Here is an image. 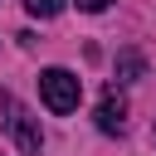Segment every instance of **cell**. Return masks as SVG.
<instances>
[{
  "label": "cell",
  "mask_w": 156,
  "mask_h": 156,
  "mask_svg": "<svg viewBox=\"0 0 156 156\" xmlns=\"http://www.w3.org/2000/svg\"><path fill=\"white\" fill-rule=\"evenodd\" d=\"M39 98H44V107L49 112H73L78 107V98H83V83H78V73H68V68H44L39 73Z\"/></svg>",
  "instance_id": "obj_1"
},
{
  "label": "cell",
  "mask_w": 156,
  "mask_h": 156,
  "mask_svg": "<svg viewBox=\"0 0 156 156\" xmlns=\"http://www.w3.org/2000/svg\"><path fill=\"white\" fill-rule=\"evenodd\" d=\"M0 107H5V127H10L15 146H20L24 156H39V151H44V132H39V117H34L29 107H20L10 93L0 98Z\"/></svg>",
  "instance_id": "obj_2"
},
{
  "label": "cell",
  "mask_w": 156,
  "mask_h": 156,
  "mask_svg": "<svg viewBox=\"0 0 156 156\" xmlns=\"http://www.w3.org/2000/svg\"><path fill=\"white\" fill-rule=\"evenodd\" d=\"M98 132H107V136L127 132V98H122L117 88H107L102 102H98Z\"/></svg>",
  "instance_id": "obj_3"
},
{
  "label": "cell",
  "mask_w": 156,
  "mask_h": 156,
  "mask_svg": "<svg viewBox=\"0 0 156 156\" xmlns=\"http://www.w3.org/2000/svg\"><path fill=\"white\" fill-rule=\"evenodd\" d=\"M141 73H146V58H141L136 49H122V58H117V78L132 83V78H141Z\"/></svg>",
  "instance_id": "obj_4"
},
{
  "label": "cell",
  "mask_w": 156,
  "mask_h": 156,
  "mask_svg": "<svg viewBox=\"0 0 156 156\" xmlns=\"http://www.w3.org/2000/svg\"><path fill=\"white\" fill-rule=\"evenodd\" d=\"M24 10H29V15H39V20H54V15L63 10V0H24Z\"/></svg>",
  "instance_id": "obj_5"
},
{
  "label": "cell",
  "mask_w": 156,
  "mask_h": 156,
  "mask_svg": "<svg viewBox=\"0 0 156 156\" xmlns=\"http://www.w3.org/2000/svg\"><path fill=\"white\" fill-rule=\"evenodd\" d=\"M73 5H78V10H88V15H98V10H107L112 0H73Z\"/></svg>",
  "instance_id": "obj_6"
}]
</instances>
